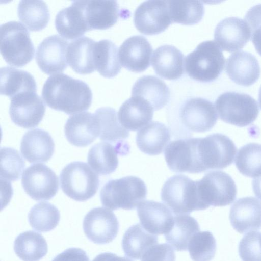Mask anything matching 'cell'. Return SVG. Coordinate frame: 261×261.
Returning a JSON list of instances; mask_svg holds the SVG:
<instances>
[{"label":"cell","instance_id":"obj_34","mask_svg":"<svg viewBox=\"0 0 261 261\" xmlns=\"http://www.w3.org/2000/svg\"><path fill=\"white\" fill-rule=\"evenodd\" d=\"M200 231L196 220L187 214L177 215L174 217L172 225L164 234L169 244L177 251L188 250L189 242L192 237Z\"/></svg>","mask_w":261,"mask_h":261},{"label":"cell","instance_id":"obj_2","mask_svg":"<svg viewBox=\"0 0 261 261\" xmlns=\"http://www.w3.org/2000/svg\"><path fill=\"white\" fill-rule=\"evenodd\" d=\"M237 150L233 141L222 134L196 138L195 155L197 173L227 167L232 163Z\"/></svg>","mask_w":261,"mask_h":261},{"label":"cell","instance_id":"obj_11","mask_svg":"<svg viewBox=\"0 0 261 261\" xmlns=\"http://www.w3.org/2000/svg\"><path fill=\"white\" fill-rule=\"evenodd\" d=\"M137 29L146 35L158 34L172 23L168 1H147L140 4L134 15Z\"/></svg>","mask_w":261,"mask_h":261},{"label":"cell","instance_id":"obj_18","mask_svg":"<svg viewBox=\"0 0 261 261\" xmlns=\"http://www.w3.org/2000/svg\"><path fill=\"white\" fill-rule=\"evenodd\" d=\"M229 220L240 233L261 228V201L253 197L238 199L231 206Z\"/></svg>","mask_w":261,"mask_h":261},{"label":"cell","instance_id":"obj_23","mask_svg":"<svg viewBox=\"0 0 261 261\" xmlns=\"http://www.w3.org/2000/svg\"><path fill=\"white\" fill-rule=\"evenodd\" d=\"M20 151L30 163L46 162L54 153L55 143L47 132L39 128L33 129L22 137Z\"/></svg>","mask_w":261,"mask_h":261},{"label":"cell","instance_id":"obj_35","mask_svg":"<svg viewBox=\"0 0 261 261\" xmlns=\"http://www.w3.org/2000/svg\"><path fill=\"white\" fill-rule=\"evenodd\" d=\"M14 250L23 261H39L47 253V244L40 233L29 230L19 234L14 243Z\"/></svg>","mask_w":261,"mask_h":261},{"label":"cell","instance_id":"obj_42","mask_svg":"<svg viewBox=\"0 0 261 261\" xmlns=\"http://www.w3.org/2000/svg\"><path fill=\"white\" fill-rule=\"evenodd\" d=\"M25 167V162L19 152L12 148L1 149V179L18 180Z\"/></svg>","mask_w":261,"mask_h":261},{"label":"cell","instance_id":"obj_13","mask_svg":"<svg viewBox=\"0 0 261 261\" xmlns=\"http://www.w3.org/2000/svg\"><path fill=\"white\" fill-rule=\"evenodd\" d=\"M119 227V222L114 213L101 207L94 208L88 212L83 224L86 237L97 244L112 242L118 234Z\"/></svg>","mask_w":261,"mask_h":261},{"label":"cell","instance_id":"obj_43","mask_svg":"<svg viewBox=\"0 0 261 261\" xmlns=\"http://www.w3.org/2000/svg\"><path fill=\"white\" fill-rule=\"evenodd\" d=\"M238 251L242 261H261V232L246 234L239 243Z\"/></svg>","mask_w":261,"mask_h":261},{"label":"cell","instance_id":"obj_25","mask_svg":"<svg viewBox=\"0 0 261 261\" xmlns=\"http://www.w3.org/2000/svg\"><path fill=\"white\" fill-rule=\"evenodd\" d=\"M153 111L147 101L139 96H132L120 107L118 118L125 128L135 131L150 123L153 118Z\"/></svg>","mask_w":261,"mask_h":261},{"label":"cell","instance_id":"obj_36","mask_svg":"<svg viewBox=\"0 0 261 261\" xmlns=\"http://www.w3.org/2000/svg\"><path fill=\"white\" fill-rule=\"evenodd\" d=\"M94 58L96 70L105 77L115 76L121 69L118 47L110 40L103 39L96 42Z\"/></svg>","mask_w":261,"mask_h":261},{"label":"cell","instance_id":"obj_29","mask_svg":"<svg viewBox=\"0 0 261 261\" xmlns=\"http://www.w3.org/2000/svg\"><path fill=\"white\" fill-rule=\"evenodd\" d=\"M171 133L163 123L153 121L142 128L136 135L138 147L143 153L150 155L162 153L169 144Z\"/></svg>","mask_w":261,"mask_h":261},{"label":"cell","instance_id":"obj_40","mask_svg":"<svg viewBox=\"0 0 261 261\" xmlns=\"http://www.w3.org/2000/svg\"><path fill=\"white\" fill-rule=\"evenodd\" d=\"M236 166L244 176L255 177L261 175V144L250 143L241 147L236 156Z\"/></svg>","mask_w":261,"mask_h":261},{"label":"cell","instance_id":"obj_41","mask_svg":"<svg viewBox=\"0 0 261 261\" xmlns=\"http://www.w3.org/2000/svg\"><path fill=\"white\" fill-rule=\"evenodd\" d=\"M188 250L193 261H211L216 251V240L211 232L199 231L190 239Z\"/></svg>","mask_w":261,"mask_h":261},{"label":"cell","instance_id":"obj_26","mask_svg":"<svg viewBox=\"0 0 261 261\" xmlns=\"http://www.w3.org/2000/svg\"><path fill=\"white\" fill-rule=\"evenodd\" d=\"M184 56L176 47L164 45L153 52L151 63L155 73L169 80L180 77L184 72Z\"/></svg>","mask_w":261,"mask_h":261},{"label":"cell","instance_id":"obj_38","mask_svg":"<svg viewBox=\"0 0 261 261\" xmlns=\"http://www.w3.org/2000/svg\"><path fill=\"white\" fill-rule=\"evenodd\" d=\"M172 22L193 25L203 18L204 7L198 1H168Z\"/></svg>","mask_w":261,"mask_h":261},{"label":"cell","instance_id":"obj_9","mask_svg":"<svg viewBox=\"0 0 261 261\" xmlns=\"http://www.w3.org/2000/svg\"><path fill=\"white\" fill-rule=\"evenodd\" d=\"M199 198L204 210L231 204L237 195V187L231 177L221 171L207 173L196 181Z\"/></svg>","mask_w":261,"mask_h":261},{"label":"cell","instance_id":"obj_20","mask_svg":"<svg viewBox=\"0 0 261 261\" xmlns=\"http://www.w3.org/2000/svg\"><path fill=\"white\" fill-rule=\"evenodd\" d=\"M65 137L72 145L85 147L99 136V126L94 114L84 112L71 116L64 126Z\"/></svg>","mask_w":261,"mask_h":261},{"label":"cell","instance_id":"obj_30","mask_svg":"<svg viewBox=\"0 0 261 261\" xmlns=\"http://www.w3.org/2000/svg\"><path fill=\"white\" fill-rule=\"evenodd\" d=\"M132 96L140 97L147 101L154 111L163 108L168 102L170 92L167 85L158 77L145 75L134 84Z\"/></svg>","mask_w":261,"mask_h":261},{"label":"cell","instance_id":"obj_49","mask_svg":"<svg viewBox=\"0 0 261 261\" xmlns=\"http://www.w3.org/2000/svg\"><path fill=\"white\" fill-rule=\"evenodd\" d=\"M258 101L259 103L260 107L261 108V86L260 87L259 92H258Z\"/></svg>","mask_w":261,"mask_h":261},{"label":"cell","instance_id":"obj_5","mask_svg":"<svg viewBox=\"0 0 261 261\" xmlns=\"http://www.w3.org/2000/svg\"><path fill=\"white\" fill-rule=\"evenodd\" d=\"M0 50L8 64L18 67L30 62L35 52L27 29L21 22L15 21L1 25Z\"/></svg>","mask_w":261,"mask_h":261},{"label":"cell","instance_id":"obj_48","mask_svg":"<svg viewBox=\"0 0 261 261\" xmlns=\"http://www.w3.org/2000/svg\"><path fill=\"white\" fill-rule=\"evenodd\" d=\"M252 187L255 195L261 200V175L252 180Z\"/></svg>","mask_w":261,"mask_h":261},{"label":"cell","instance_id":"obj_46","mask_svg":"<svg viewBox=\"0 0 261 261\" xmlns=\"http://www.w3.org/2000/svg\"><path fill=\"white\" fill-rule=\"evenodd\" d=\"M52 261H89V258L83 250L71 248L57 255Z\"/></svg>","mask_w":261,"mask_h":261},{"label":"cell","instance_id":"obj_22","mask_svg":"<svg viewBox=\"0 0 261 261\" xmlns=\"http://www.w3.org/2000/svg\"><path fill=\"white\" fill-rule=\"evenodd\" d=\"M81 3L89 30L108 29L116 23L120 16L116 1H81Z\"/></svg>","mask_w":261,"mask_h":261},{"label":"cell","instance_id":"obj_10","mask_svg":"<svg viewBox=\"0 0 261 261\" xmlns=\"http://www.w3.org/2000/svg\"><path fill=\"white\" fill-rule=\"evenodd\" d=\"M25 193L35 200H48L58 191L59 181L56 173L43 164H35L28 167L21 178Z\"/></svg>","mask_w":261,"mask_h":261},{"label":"cell","instance_id":"obj_1","mask_svg":"<svg viewBox=\"0 0 261 261\" xmlns=\"http://www.w3.org/2000/svg\"><path fill=\"white\" fill-rule=\"evenodd\" d=\"M42 97L51 109L70 115L88 110L92 103V93L84 81L60 73L46 80Z\"/></svg>","mask_w":261,"mask_h":261},{"label":"cell","instance_id":"obj_28","mask_svg":"<svg viewBox=\"0 0 261 261\" xmlns=\"http://www.w3.org/2000/svg\"><path fill=\"white\" fill-rule=\"evenodd\" d=\"M55 23L59 34L67 39L78 38L89 31L81 1H73L70 6L60 10L56 16Z\"/></svg>","mask_w":261,"mask_h":261},{"label":"cell","instance_id":"obj_33","mask_svg":"<svg viewBox=\"0 0 261 261\" xmlns=\"http://www.w3.org/2000/svg\"><path fill=\"white\" fill-rule=\"evenodd\" d=\"M158 240L156 235L149 233L138 223L131 226L125 231L122 240V247L126 256L139 259L150 248L158 244Z\"/></svg>","mask_w":261,"mask_h":261},{"label":"cell","instance_id":"obj_32","mask_svg":"<svg viewBox=\"0 0 261 261\" xmlns=\"http://www.w3.org/2000/svg\"><path fill=\"white\" fill-rule=\"evenodd\" d=\"M1 94L11 99L27 92L37 91L36 81L29 72L13 67H3L0 70Z\"/></svg>","mask_w":261,"mask_h":261},{"label":"cell","instance_id":"obj_4","mask_svg":"<svg viewBox=\"0 0 261 261\" xmlns=\"http://www.w3.org/2000/svg\"><path fill=\"white\" fill-rule=\"evenodd\" d=\"M222 49L213 40L200 43L185 60V68L192 79L210 82L217 79L225 65Z\"/></svg>","mask_w":261,"mask_h":261},{"label":"cell","instance_id":"obj_47","mask_svg":"<svg viewBox=\"0 0 261 261\" xmlns=\"http://www.w3.org/2000/svg\"><path fill=\"white\" fill-rule=\"evenodd\" d=\"M92 261H132L129 258L119 256L115 254L106 252L98 254Z\"/></svg>","mask_w":261,"mask_h":261},{"label":"cell","instance_id":"obj_27","mask_svg":"<svg viewBox=\"0 0 261 261\" xmlns=\"http://www.w3.org/2000/svg\"><path fill=\"white\" fill-rule=\"evenodd\" d=\"M96 41L86 36L72 41L67 47L68 64L76 73L89 74L96 70L94 48Z\"/></svg>","mask_w":261,"mask_h":261},{"label":"cell","instance_id":"obj_6","mask_svg":"<svg viewBox=\"0 0 261 261\" xmlns=\"http://www.w3.org/2000/svg\"><path fill=\"white\" fill-rule=\"evenodd\" d=\"M161 199L175 215L204 210L198 195L196 181L184 175L168 178L161 190Z\"/></svg>","mask_w":261,"mask_h":261},{"label":"cell","instance_id":"obj_17","mask_svg":"<svg viewBox=\"0 0 261 261\" xmlns=\"http://www.w3.org/2000/svg\"><path fill=\"white\" fill-rule=\"evenodd\" d=\"M152 48L147 39L140 35L126 39L119 49L121 65L134 72L145 71L149 66Z\"/></svg>","mask_w":261,"mask_h":261},{"label":"cell","instance_id":"obj_19","mask_svg":"<svg viewBox=\"0 0 261 261\" xmlns=\"http://www.w3.org/2000/svg\"><path fill=\"white\" fill-rule=\"evenodd\" d=\"M137 214L142 227L149 233L160 235L171 227L174 217L165 204L153 200H145L137 206Z\"/></svg>","mask_w":261,"mask_h":261},{"label":"cell","instance_id":"obj_3","mask_svg":"<svg viewBox=\"0 0 261 261\" xmlns=\"http://www.w3.org/2000/svg\"><path fill=\"white\" fill-rule=\"evenodd\" d=\"M147 187L140 178L128 176L109 180L100 192L103 206L112 210L135 209L146 199Z\"/></svg>","mask_w":261,"mask_h":261},{"label":"cell","instance_id":"obj_37","mask_svg":"<svg viewBox=\"0 0 261 261\" xmlns=\"http://www.w3.org/2000/svg\"><path fill=\"white\" fill-rule=\"evenodd\" d=\"M17 14L21 22L31 31L44 29L50 18L48 6L43 1H20Z\"/></svg>","mask_w":261,"mask_h":261},{"label":"cell","instance_id":"obj_39","mask_svg":"<svg viewBox=\"0 0 261 261\" xmlns=\"http://www.w3.org/2000/svg\"><path fill=\"white\" fill-rule=\"evenodd\" d=\"M60 214L58 208L47 202H41L34 205L28 214L31 227L40 232L54 229L58 224Z\"/></svg>","mask_w":261,"mask_h":261},{"label":"cell","instance_id":"obj_16","mask_svg":"<svg viewBox=\"0 0 261 261\" xmlns=\"http://www.w3.org/2000/svg\"><path fill=\"white\" fill-rule=\"evenodd\" d=\"M251 35L250 29L244 20L229 17L217 24L214 32V39L221 49L231 53L243 48L250 40Z\"/></svg>","mask_w":261,"mask_h":261},{"label":"cell","instance_id":"obj_8","mask_svg":"<svg viewBox=\"0 0 261 261\" xmlns=\"http://www.w3.org/2000/svg\"><path fill=\"white\" fill-rule=\"evenodd\" d=\"M215 106L223 121L239 127L251 124L259 112L255 99L248 94L237 92H226L220 95Z\"/></svg>","mask_w":261,"mask_h":261},{"label":"cell","instance_id":"obj_45","mask_svg":"<svg viewBox=\"0 0 261 261\" xmlns=\"http://www.w3.org/2000/svg\"><path fill=\"white\" fill-rule=\"evenodd\" d=\"M172 248L165 243L156 244L150 248L143 255L141 261H175Z\"/></svg>","mask_w":261,"mask_h":261},{"label":"cell","instance_id":"obj_21","mask_svg":"<svg viewBox=\"0 0 261 261\" xmlns=\"http://www.w3.org/2000/svg\"><path fill=\"white\" fill-rule=\"evenodd\" d=\"M226 72L236 84L249 86L256 82L260 74V68L255 57L250 53L239 51L227 59Z\"/></svg>","mask_w":261,"mask_h":261},{"label":"cell","instance_id":"obj_44","mask_svg":"<svg viewBox=\"0 0 261 261\" xmlns=\"http://www.w3.org/2000/svg\"><path fill=\"white\" fill-rule=\"evenodd\" d=\"M251 31V37L257 52L261 56V4L251 7L244 17Z\"/></svg>","mask_w":261,"mask_h":261},{"label":"cell","instance_id":"obj_7","mask_svg":"<svg viewBox=\"0 0 261 261\" xmlns=\"http://www.w3.org/2000/svg\"><path fill=\"white\" fill-rule=\"evenodd\" d=\"M60 181L63 192L77 201L92 198L99 186L97 173L87 163L80 161L67 164L61 172Z\"/></svg>","mask_w":261,"mask_h":261},{"label":"cell","instance_id":"obj_15","mask_svg":"<svg viewBox=\"0 0 261 261\" xmlns=\"http://www.w3.org/2000/svg\"><path fill=\"white\" fill-rule=\"evenodd\" d=\"M68 41L58 35L47 37L39 44L36 61L40 69L47 74L62 72L67 67Z\"/></svg>","mask_w":261,"mask_h":261},{"label":"cell","instance_id":"obj_14","mask_svg":"<svg viewBox=\"0 0 261 261\" xmlns=\"http://www.w3.org/2000/svg\"><path fill=\"white\" fill-rule=\"evenodd\" d=\"M45 105L35 92L18 94L11 99L9 114L17 125L30 128L37 126L42 120Z\"/></svg>","mask_w":261,"mask_h":261},{"label":"cell","instance_id":"obj_12","mask_svg":"<svg viewBox=\"0 0 261 261\" xmlns=\"http://www.w3.org/2000/svg\"><path fill=\"white\" fill-rule=\"evenodd\" d=\"M181 124L187 130L203 133L211 130L216 124L218 115L213 103L201 97L187 99L179 112Z\"/></svg>","mask_w":261,"mask_h":261},{"label":"cell","instance_id":"obj_24","mask_svg":"<svg viewBox=\"0 0 261 261\" xmlns=\"http://www.w3.org/2000/svg\"><path fill=\"white\" fill-rule=\"evenodd\" d=\"M129 151V145L116 146L107 142H101L90 148L87 161L97 174L108 175L114 172L118 167V155H125Z\"/></svg>","mask_w":261,"mask_h":261},{"label":"cell","instance_id":"obj_31","mask_svg":"<svg viewBox=\"0 0 261 261\" xmlns=\"http://www.w3.org/2000/svg\"><path fill=\"white\" fill-rule=\"evenodd\" d=\"M94 115L98 122L100 140L116 146L127 143L124 140L128 137L129 132L120 124L114 109L100 108L95 111Z\"/></svg>","mask_w":261,"mask_h":261}]
</instances>
